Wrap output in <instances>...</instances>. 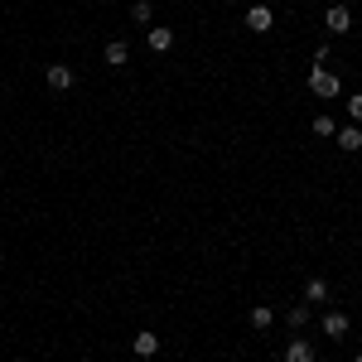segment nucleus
Masks as SVG:
<instances>
[{
    "label": "nucleus",
    "instance_id": "obj_1",
    "mask_svg": "<svg viewBox=\"0 0 362 362\" xmlns=\"http://www.w3.org/2000/svg\"><path fill=\"white\" fill-rule=\"evenodd\" d=\"M309 92L324 97V102H334L338 97V73H329L324 63H314V68H309Z\"/></svg>",
    "mask_w": 362,
    "mask_h": 362
},
{
    "label": "nucleus",
    "instance_id": "obj_2",
    "mask_svg": "<svg viewBox=\"0 0 362 362\" xmlns=\"http://www.w3.org/2000/svg\"><path fill=\"white\" fill-rule=\"evenodd\" d=\"M324 29H329V34H348V29H353V10H348V5H329V10H324Z\"/></svg>",
    "mask_w": 362,
    "mask_h": 362
},
{
    "label": "nucleus",
    "instance_id": "obj_3",
    "mask_svg": "<svg viewBox=\"0 0 362 362\" xmlns=\"http://www.w3.org/2000/svg\"><path fill=\"white\" fill-rule=\"evenodd\" d=\"M44 83H49V92H68L78 78H73V68H68V63H54V68H44Z\"/></svg>",
    "mask_w": 362,
    "mask_h": 362
},
{
    "label": "nucleus",
    "instance_id": "obj_4",
    "mask_svg": "<svg viewBox=\"0 0 362 362\" xmlns=\"http://www.w3.org/2000/svg\"><path fill=\"white\" fill-rule=\"evenodd\" d=\"M271 25H276L271 5H251V10H247V29H251V34H266Z\"/></svg>",
    "mask_w": 362,
    "mask_h": 362
},
{
    "label": "nucleus",
    "instance_id": "obj_5",
    "mask_svg": "<svg viewBox=\"0 0 362 362\" xmlns=\"http://www.w3.org/2000/svg\"><path fill=\"white\" fill-rule=\"evenodd\" d=\"M131 353H136L140 362H145V358H155V353H160V338H155L150 329H145V334H136V338H131Z\"/></svg>",
    "mask_w": 362,
    "mask_h": 362
},
{
    "label": "nucleus",
    "instance_id": "obj_6",
    "mask_svg": "<svg viewBox=\"0 0 362 362\" xmlns=\"http://www.w3.org/2000/svg\"><path fill=\"white\" fill-rule=\"evenodd\" d=\"M285 362H314V343H309V338L285 343Z\"/></svg>",
    "mask_w": 362,
    "mask_h": 362
},
{
    "label": "nucleus",
    "instance_id": "obj_7",
    "mask_svg": "<svg viewBox=\"0 0 362 362\" xmlns=\"http://www.w3.org/2000/svg\"><path fill=\"white\" fill-rule=\"evenodd\" d=\"M102 58H107V68H126V63H131V44H121V39H112Z\"/></svg>",
    "mask_w": 362,
    "mask_h": 362
},
{
    "label": "nucleus",
    "instance_id": "obj_8",
    "mask_svg": "<svg viewBox=\"0 0 362 362\" xmlns=\"http://www.w3.org/2000/svg\"><path fill=\"white\" fill-rule=\"evenodd\" d=\"M324 334H329V338H343V334H348V314L329 309V314H324Z\"/></svg>",
    "mask_w": 362,
    "mask_h": 362
},
{
    "label": "nucleus",
    "instance_id": "obj_9",
    "mask_svg": "<svg viewBox=\"0 0 362 362\" xmlns=\"http://www.w3.org/2000/svg\"><path fill=\"white\" fill-rule=\"evenodd\" d=\"M334 140L343 145V150H348V155H358V150H362V131H358V126H343Z\"/></svg>",
    "mask_w": 362,
    "mask_h": 362
},
{
    "label": "nucleus",
    "instance_id": "obj_10",
    "mask_svg": "<svg viewBox=\"0 0 362 362\" xmlns=\"http://www.w3.org/2000/svg\"><path fill=\"white\" fill-rule=\"evenodd\" d=\"M145 39H150V49H155V54H169V49H174V29H150Z\"/></svg>",
    "mask_w": 362,
    "mask_h": 362
},
{
    "label": "nucleus",
    "instance_id": "obj_11",
    "mask_svg": "<svg viewBox=\"0 0 362 362\" xmlns=\"http://www.w3.org/2000/svg\"><path fill=\"white\" fill-rule=\"evenodd\" d=\"M309 126H314V136H324V140H334V136H338V121H334L329 112H319L314 121H309Z\"/></svg>",
    "mask_w": 362,
    "mask_h": 362
},
{
    "label": "nucleus",
    "instance_id": "obj_12",
    "mask_svg": "<svg viewBox=\"0 0 362 362\" xmlns=\"http://www.w3.org/2000/svg\"><path fill=\"white\" fill-rule=\"evenodd\" d=\"M324 300H329V285H324V280L314 276V280L305 285V305H324Z\"/></svg>",
    "mask_w": 362,
    "mask_h": 362
},
{
    "label": "nucleus",
    "instance_id": "obj_13",
    "mask_svg": "<svg viewBox=\"0 0 362 362\" xmlns=\"http://www.w3.org/2000/svg\"><path fill=\"white\" fill-rule=\"evenodd\" d=\"M271 324H276V314H271L266 305H256V309H251V329H256V334H266Z\"/></svg>",
    "mask_w": 362,
    "mask_h": 362
},
{
    "label": "nucleus",
    "instance_id": "obj_14",
    "mask_svg": "<svg viewBox=\"0 0 362 362\" xmlns=\"http://www.w3.org/2000/svg\"><path fill=\"white\" fill-rule=\"evenodd\" d=\"M285 324H290V329H305L309 324V305H295L290 314H285Z\"/></svg>",
    "mask_w": 362,
    "mask_h": 362
},
{
    "label": "nucleus",
    "instance_id": "obj_15",
    "mask_svg": "<svg viewBox=\"0 0 362 362\" xmlns=\"http://www.w3.org/2000/svg\"><path fill=\"white\" fill-rule=\"evenodd\" d=\"M131 20H136V25H150V0H136V5H131Z\"/></svg>",
    "mask_w": 362,
    "mask_h": 362
},
{
    "label": "nucleus",
    "instance_id": "obj_16",
    "mask_svg": "<svg viewBox=\"0 0 362 362\" xmlns=\"http://www.w3.org/2000/svg\"><path fill=\"white\" fill-rule=\"evenodd\" d=\"M348 116H353V121H362V92H353V97H348Z\"/></svg>",
    "mask_w": 362,
    "mask_h": 362
},
{
    "label": "nucleus",
    "instance_id": "obj_17",
    "mask_svg": "<svg viewBox=\"0 0 362 362\" xmlns=\"http://www.w3.org/2000/svg\"><path fill=\"white\" fill-rule=\"evenodd\" d=\"M126 362H140V358H126Z\"/></svg>",
    "mask_w": 362,
    "mask_h": 362
},
{
    "label": "nucleus",
    "instance_id": "obj_18",
    "mask_svg": "<svg viewBox=\"0 0 362 362\" xmlns=\"http://www.w3.org/2000/svg\"><path fill=\"white\" fill-rule=\"evenodd\" d=\"M353 362H362V353H358V358H353Z\"/></svg>",
    "mask_w": 362,
    "mask_h": 362
},
{
    "label": "nucleus",
    "instance_id": "obj_19",
    "mask_svg": "<svg viewBox=\"0 0 362 362\" xmlns=\"http://www.w3.org/2000/svg\"><path fill=\"white\" fill-rule=\"evenodd\" d=\"M227 5H237V0H227Z\"/></svg>",
    "mask_w": 362,
    "mask_h": 362
},
{
    "label": "nucleus",
    "instance_id": "obj_20",
    "mask_svg": "<svg viewBox=\"0 0 362 362\" xmlns=\"http://www.w3.org/2000/svg\"><path fill=\"white\" fill-rule=\"evenodd\" d=\"M261 5H266V0H261Z\"/></svg>",
    "mask_w": 362,
    "mask_h": 362
}]
</instances>
